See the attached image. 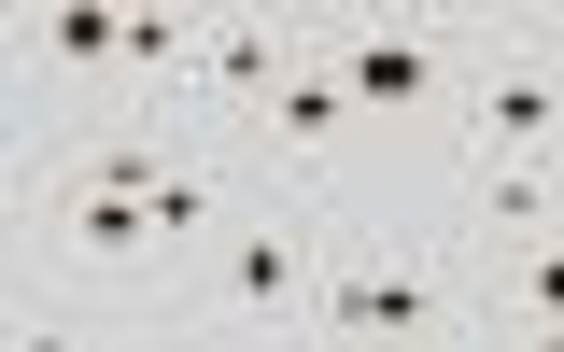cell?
Instances as JSON below:
<instances>
[{"label": "cell", "instance_id": "6da1fadb", "mask_svg": "<svg viewBox=\"0 0 564 352\" xmlns=\"http://www.w3.org/2000/svg\"><path fill=\"white\" fill-rule=\"evenodd\" d=\"M325 352H480V254L466 226H395V211H352L325 226Z\"/></svg>", "mask_w": 564, "mask_h": 352}, {"label": "cell", "instance_id": "7a4b0ae2", "mask_svg": "<svg viewBox=\"0 0 564 352\" xmlns=\"http://www.w3.org/2000/svg\"><path fill=\"white\" fill-rule=\"evenodd\" d=\"M325 226H339V198L269 184V198L198 254V282L170 296V324H184L198 352H311V310H325Z\"/></svg>", "mask_w": 564, "mask_h": 352}, {"label": "cell", "instance_id": "3957f363", "mask_svg": "<svg viewBox=\"0 0 564 352\" xmlns=\"http://www.w3.org/2000/svg\"><path fill=\"white\" fill-rule=\"evenodd\" d=\"M352 113L395 128V113H466V57H480V14H395V29H325Z\"/></svg>", "mask_w": 564, "mask_h": 352}, {"label": "cell", "instance_id": "277c9868", "mask_svg": "<svg viewBox=\"0 0 564 352\" xmlns=\"http://www.w3.org/2000/svg\"><path fill=\"white\" fill-rule=\"evenodd\" d=\"M551 141H564V43L551 29H480L452 155H551Z\"/></svg>", "mask_w": 564, "mask_h": 352}, {"label": "cell", "instance_id": "5b68a950", "mask_svg": "<svg viewBox=\"0 0 564 352\" xmlns=\"http://www.w3.org/2000/svg\"><path fill=\"white\" fill-rule=\"evenodd\" d=\"M352 128H367V113H352L339 57H325V14H311V57H296V85L254 113V169H269V184H296V198H339V141H352Z\"/></svg>", "mask_w": 564, "mask_h": 352}, {"label": "cell", "instance_id": "8992f818", "mask_svg": "<svg viewBox=\"0 0 564 352\" xmlns=\"http://www.w3.org/2000/svg\"><path fill=\"white\" fill-rule=\"evenodd\" d=\"M452 226H466V254H536V240H564V184H551V155H466V198H452Z\"/></svg>", "mask_w": 564, "mask_h": 352}, {"label": "cell", "instance_id": "52a82bcc", "mask_svg": "<svg viewBox=\"0 0 564 352\" xmlns=\"http://www.w3.org/2000/svg\"><path fill=\"white\" fill-rule=\"evenodd\" d=\"M551 43H564V14H551Z\"/></svg>", "mask_w": 564, "mask_h": 352}]
</instances>
